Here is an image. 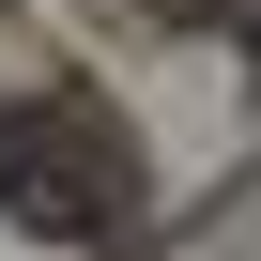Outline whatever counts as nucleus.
Masks as SVG:
<instances>
[{"label":"nucleus","mask_w":261,"mask_h":261,"mask_svg":"<svg viewBox=\"0 0 261 261\" xmlns=\"http://www.w3.org/2000/svg\"><path fill=\"white\" fill-rule=\"evenodd\" d=\"M0 200H16L31 230H92L123 200V169H92V123L77 108H16L0 123Z\"/></svg>","instance_id":"obj_1"}]
</instances>
